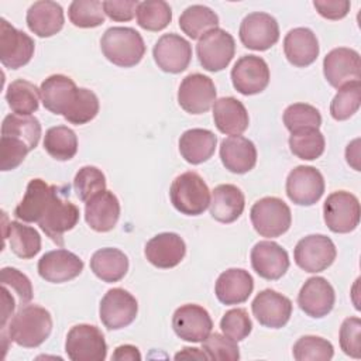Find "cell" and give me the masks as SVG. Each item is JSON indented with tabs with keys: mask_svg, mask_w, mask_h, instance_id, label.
<instances>
[{
	"mask_svg": "<svg viewBox=\"0 0 361 361\" xmlns=\"http://www.w3.org/2000/svg\"><path fill=\"white\" fill-rule=\"evenodd\" d=\"M51 331V313L38 305H25L1 327L3 350H7V340L25 348L38 347L49 337Z\"/></svg>",
	"mask_w": 361,
	"mask_h": 361,
	"instance_id": "1",
	"label": "cell"
},
{
	"mask_svg": "<svg viewBox=\"0 0 361 361\" xmlns=\"http://www.w3.org/2000/svg\"><path fill=\"white\" fill-rule=\"evenodd\" d=\"M103 55L121 68L135 66L145 54V44L138 31L131 27H110L100 39Z\"/></svg>",
	"mask_w": 361,
	"mask_h": 361,
	"instance_id": "2",
	"label": "cell"
},
{
	"mask_svg": "<svg viewBox=\"0 0 361 361\" xmlns=\"http://www.w3.org/2000/svg\"><path fill=\"white\" fill-rule=\"evenodd\" d=\"M173 207L186 216H199L210 204V190L203 178L188 171L176 176L169 190Z\"/></svg>",
	"mask_w": 361,
	"mask_h": 361,
	"instance_id": "3",
	"label": "cell"
},
{
	"mask_svg": "<svg viewBox=\"0 0 361 361\" xmlns=\"http://www.w3.org/2000/svg\"><path fill=\"white\" fill-rule=\"evenodd\" d=\"M250 219L255 231L268 238L285 234L292 223L289 206L279 197L267 196L257 200L250 212Z\"/></svg>",
	"mask_w": 361,
	"mask_h": 361,
	"instance_id": "4",
	"label": "cell"
},
{
	"mask_svg": "<svg viewBox=\"0 0 361 361\" xmlns=\"http://www.w3.org/2000/svg\"><path fill=\"white\" fill-rule=\"evenodd\" d=\"M79 221V209L71 200L61 196L59 188L48 202L38 226L59 247H63V234L72 230Z\"/></svg>",
	"mask_w": 361,
	"mask_h": 361,
	"instance_id": "5",
	"label": "cell"
},
{
	"mask_svg": "<svg viewBox=\"0 0 361 361\" xmlns=\"http://www.w3.org/2000/svg\"><path fill=\"white\" fill-rule=\"evenodd\" d=\"M196 54L200 65L206 71H223L228 66L235 54L234 38L223 28H213L199 38Z\"/></svg>",
	"mask_w": 361,
	"mask_h": 361,
	"instance_id": "6",
	"label": "cell"
},
{
	"mask_svg": "<svg viewBox=\"0 0 361 361\" xmlns=\"http://www.w3.org/2000/svg\"><path fill=\"white\" fill-rule=\"evenodd\" d=\"M360 202L355 195L337 190L327 196L323 204L324 223L330 231L345 234L357 228L360 223Z\"/></svg>",
	"mask_w": 361,
	"mask_h": 361,
	"instance_id": "7",
	"label": "cell"
},
{
	"mask_svg": "<svg viewBox=\"0 0 361 361\" xmlns=\"http://www.w3.org/2000/svg\"><path fill=\"white\" fill-rule=\"evenodd\" d=\"M65 351L72 361H103L107 355V344L96 326L76 324L68 331Z\"/></svg>",
	"mask_w": 361,
	"mask_h": 361,
	"instance_id": "8",
	"label": "cell"
},
{
	"mask_svg": "<svg viewBox=\"0 0 361 361\" xmlns=\"http://www.w3.org/2000/svg\"><path fill=\"white\" fill-rule=\"evenodd\" d=\"M336 245L327 235L310 234L298 241L293 258L305 272L316 274L327 269L336 259Z\"/></svg>",
	"mask_w": 361,
	"mask_h": 361,
	"instance_id": "9",
	"label": "cell"
},
{
	"mask_svg": "<svg viewBox=\"0 0 361 361\" xmlns=\"http://www.w3.org/2000/svg\"><path fill=\"white\" fill-rule=\"evenodd\" d=\"M138 313L137 299L123 288H113L100 300L99 316L109 330H120L130 326Z\"/></svg>",
	"mask_w": 361,
	"mask_h": 361,
	"instance_id": "10",
	"label": "cell"
},
{
	"mask_svg": "<svg viewBox=\"0 0 361 361\" xmlns=\"http://www.w3.org/2000/svg\"><path fill=\"white\" fill-rule=\"evenodd\" d=\"M240 41L252 51H267L279 39V25L276 20L262 11L250 13L240 24Z\"/></svg>",
	"mask_w": 361,
	"mask_h": 361,
	"instance_id": "11",
	"label": "cell"
},
{
	"mask_svg": "<svg viewBox=\"0 0 361 361\" xmlns=\"http://www.w3.org/2000/svg\"><path fill=\"white\" fill-rule=\"evenodd\" d=\"M324 193V179L314 166L299 165L286 178V195L299 206H312Z\"/></svg>",
	"mask_w": 361,
	"mask_h": 361,
	"instance_id": "12",
	"label": "cell"
},
{
	"mask_svg": "<svg viewBox=\"0 0 361 361\" xmlns=\"http://www.w3.org/2000/svg\"><path fill=\"white\" fill-rule=\"evenodd\" d=\"M34 39L7 20H0V61L6 68L18 69L27 65L34 55Z\"/></svg>",
	"mask_w": 361,
	"mask_h": 361,
	"instance_id": "13",
	"label": "cell"
},
{
	"mask_svg": "<svg viewBox=\"0 0 361 361\" xmlns=\"http://www.w3.org/2000/svg\"><path fill=\"white\" fill-rule=\"evenodd\" d=\"M216 94V86L209 76L190 73L180 82L178 103L186 113L203 114L214 104Z\"/></svg>",
	"mask_w": 361,
	"mask_h": 361,
	"instance_id": "14",
	"label": "cell"
},
{
	"mask_svg": "<svg viewBox=\"0 0 361 361\" xmlns=\"http://www.w3.org/2000/svg\"><path fill=\"white\" fill-rule=\"evenodd\" d=\"M326 80L336 89L358 82L361 78V58L355 49L340 47L331 49L323 59Z\"/></svg>",
	"mask_w": 361,
	"mask_h": 361,
	"instance_id": "15",
	"label": "cell"
},
{
	"mask_svg": "<svg viewBox=\"0 0 361 361\" xmlns=\"http://www.w3.org/2000/svg\"><path fill=\"white\" fill-rule=\"evenodd\" d=\"M231 82L241 94L261 93L269 83L268 63L261 56L244 55L237 59L231 69Z\"/></svg>",
	"mask_w": 361,
	"mask_h": 361,
	"instance_id": "16",
	"label": "cell"
},
{
	"mask_svg": "<svg viewBox=\"0 0 361 361\" xmlns=\"http://www.w3.org/2000/svg\"><path fill=\"white\" fill-rule=\"evenodd\" d=\"M172 329L175 334L190 343H202L213 329L209 312L193 303L178 307L172 316Z\"/></svg>",
	"mask_w": 361,
	"mask_h": 361,
	"instance_id": "17",
	"label": "cell"
},
{
	"mask_svg": "<svg viewBox=\"0 0 361 361\" xmlns=\"http://www.w3.org/2000/svg\"><path fill=\"white\" fill-rule=\"evenodd\" d=\"M152 55L158 68L168 73L183 72L192 59V45L183 37L169 32L158 38Z\"/></svg>",
	"mask_w": 361,
	"mask_h": 361,
	"instance_id": "18",
	"label": "cell"
},
{
	"mask_svg": "<svg viewBox=\"0 0 361 361\" xmlns=\"http://www.w3.org/2000/svg\"><path fill=\"white\" fill-rule=\"evenodd\" d=\"M251 309L259 324L269 329H281L290 319L292 302L274 289H264L254 298Z\"/></svg>",
	"mask_w": 361,
	"mask_h": 361,
	"instance_id": "19",
	"label": "cell"
},
{
	"mask_svg": "<svg viewBox=\"0 0 361 361\" xmlns=\"http://www.w3.org/2000/svg\"><path fill=\"white\" fill-rule=\"evenodd\" d=\"M334 302V289L323 276L309 278L298 295V305L300 310L313 319H322L327 316L331 312Z\"/></svg>",
	"mask_w": 361,
	"mask_h": 361,
	"instance_id": "20",
	"label": "cell"
},
{
	"mask_svg": "<svg viewBox=\"0 0 361 361\" xmlns=\"http://www.w3.org/2000/svg\"><path fill=\"white\" fill-rule=\"evenodd\" d=\"M83 271V261L68 250L45 252L38 261V274L51 283H63L75 279Z\"/></svg>",
	"mask_w": 361,
	"mask_h": 361,
	"instance_id": "21",
	"label": "cell"
},
{
	"mask_svg": "<svg viewBox=\"0 0 361 361\" xmlns=\"http://www.w3.org/2000/svg\"><path fill=\"white\" fill-rule=\"evenodd\" d=\"M252 269L267 281H276L285 275L289 268V255L278 243L264 240L251 250Z\"/></svg>",
	"mask_w": 361,
	"mask_h": 361,
	"instance_id": "22",
	"label": "cell"
},
{
	"mask_svg": "<svg viewBox=\"0 0 361 361\" xmlns=\"http://www.w3.org/2000/svg\"><path fill=\"white\" fill-rule=\"evenodd\" d=\"M144 254L154 267L169 269L179 265L185 258L186 244L176 233H161L145 244Z\"/></svg>",
	"mask_w": 361,
	"mask_h": 361,
	"instance_id": "23",
	"label": "cell"
},
{
	"mask_svg": "<svg viewBox=\"0 0 361 361\" xmlns=\"http://www.w3.org/2000/svg\"><path fill=\"white\" fill-rule=\"evenodd\" d=\"M39 90L44 107L54 114L65 116L73 104L79 87L69 76L56 73L48 76L41 83Z\"/></svg>",
	"mask_w": 361,
	"mask_h": 361,
	"instance_id": "24",
	"label": "cell"
},
{
	"mask_svg": "<svg viewBox=\"0 0 361 361\" xmlns=\"http://www.w3.org/2000/svg\"><path fill=\"white\" fill-rule=\"evenodd\" d=\"M120 217V202L110 190H103L85 204V220L97 233L113 230Z\"/></svg>",
	"mask_w": 361,
	"mask_h": 361,
	"instance_id": "25",
	"label": "cell"
},
{
	"mask_svg": "<svg viewBox=\"0 0 361 361\" xmlns=\"http://www.w3.org/2000/svg\"><path fill=\"white\" fill-rule=\"evenodd\" d=\"M220 159L230 172L247 173L257 164V148L251 140L241 135H231L220 144Z\"/></svg>",
	"mask_w": 361,
	"mask_h": 361,
	"instance_id": "26",
	"label": "cell"
},
{
	"mask_svg": "<svg viewBox=\"0 0 361 361\" xmlns=\"http://www.w3.org/2000/svg\"><path fill=\"white\" fill-rule=\"evenodd\" d=\"M252 289L254 279L248 271L241 268H230L219 275L214 293L223 305H238L250 298Z\"/></svg>",
	"mask_w": 361,
	"mask_h": 361,
	"instance_id": "27",
	"label": "cell"
},
{
	"mask_svg": "<svg viewBox=\"0 0 361 361\" xmlns=\"http://www.w3.org/2000/svg\"><path fill=\"white\" fill-rule=\"evenodd\" d=\"M27 25L31 32L41 38L58 34L65 23L63 8L61 4L49 0L35 1L30 6L25 16Z\"/></svg>",
	"mask_w": 361,
	"mask_h": 361,
	"instance_id": "28",
	"label": "cell"
},
{
	"mask_svg": "<svg viewBox=\"0 0 361 361\" xmlns=\"http://www.w3.org/2000/svg\"><path fill=\"white\" fill-rule=\"evenodd\" d=\"M283 52L293 66L305 68L312 65L319 55L316 34L306 27L290 30L283 38Z\"/></svg>",
	"mask_w": 361,
	"mask_h": 361,
	"instance_id": "29",
	"label": "cell"
},
{
	"mask_svg": "<svg viewBox=\"0 0 361 361\" xmlns=\"http://www.w3.org/2000/svg\"><path fill=\"white\" fill-rule=\"evenodd\" d=\"M56 189L58 186L48 185L39 178L31 179L23 200L14 209V216L25 223H38Z\"/></svg>",
	"mask_w": 361,
	"mask_h": 361,
	"instance_id": "30",
	"label": "cell"
},
{
	"mask_svg": "<svg viewBox=\"0 0 361 361\" xmlns=\"http://www.w3.org/2000/svg\"><path fill=\"white\" fill-rule=\"evenodd\" d=\"M213 120L217 130L227 135H240L248 128L245 106L233 96L221 97L213 104Z\"/></svg>",
	"mask_w": 361,
	"mask_h": 361,
	"instance_id": "31",
	"label": "cell"
},
{
	"mask_svg": "<svg viewBox=\"0 0 361 361\" xmlns=\"http://www.w3.org/2000/svg\"><path fill=\"white\" fill-rule=\"evenodd\" d=\"M210 214L220 223H233L244 212L245 199L240 188L231 183L219 185L213 189L210 197Z\"/></svg>",
	"mask_w": 361,
	"mask_h": 361,
	"instance_id": "32",
	"label": "cell"
},
{
	"mask_svg": "<svg viewBox=\"0 0 361 361\" xmlns=\"http://www.w3.org/2000/svg\"><path fill=\"white\" fill-rule=\"evenodd\" d=\"M216 145L217 137L206 128L186 130L179 138V152L182 158L192 165H199L210 159Z\"/></svg>",
	"mask_w": 361,
	"mask_h": 361,
	"instance_id": "33",
	"label": "cell"
},
{
	"mask_svg": "<svg viewBox=\"0 0 361 361\" xmlns=\"http://www.w3.org/2000/svg\"><path fill=\"white\" fill-rule=\"evenodd\" d=\"M4 240L8 243L10 250L23 259H30L35 257L41 250V235L30 226L18 221H6L3 226Z\"/></svg>",
	"mask_w": 361,
	"mask_h": 361,
	"instance_id": "34",
	"label": "cell"
},
{
	"mask_svg": "<svg viewBox=\"0 0 361 361\" xmlns=\"http://www.w3.org/2000/svg\"><path fill=\"white\" fill-rule=\"evenodd\" d=\"M90 269L103 282H118L128 271V258L118 248H100L90 258Z\"/></svg>",
	"mask_w": 361,
	"mask_h": 361,
	"instance_id": "35",
	"label": "cell"
},
{
	"mask_svg": "<svg viewBox=\"0 0 361 361\" xmlns=\"http://www.w3.org/2000/svg\"><path fill=\"white\" fill-rule=\"evenodd\" d=\"M41 90L25 79L11 82L6 92V100L14 114L31 116L38 110Z\"/></svg>",
	"mask_w": 361,
	"mask_h": 361,
	"instance_id": "36",
	"label": "cell"
},
{
	"mask_svg": "<svg viewBox=\"0 0 361 361\" xmlns=\"http://www.w3.org/2000/svg\"><path fill=\"white\" fill-rule=\"evenodd\" d=\"M219 16L203 4L189 6L179 17L180 30L192 39H199L207 31L217 28Z\"/></svg>",
	"mask_w": 361,
	"mask_h": 361,
	"instance_id": "37",
	"label": "cell"
},
{
	"mask_svg": "<svg viewBox=\"0 0 361 361\" xmlns=\"http://www.w3.org/2000/svg\"><path fill=\"white\" fill-rule=\"evenodd\" d=\"M44 148L54 159L69 161L78 152V137L66 126L51 127L45 133Z\"/></svg>",
	"mask_w": 361,
	"mask_h": 361,
	"instance_id": "38",
	"label": "cell"
},
{
	"mask_svg": "<svg viewBox=\"0 0 361 361\" xmlns=\"http://www.w3.org/2000/svg\"><path fill=\"white\" fill-rule=\"evenodd\" d=\"M1 135L16 137L24 141L32 151L41 138V124L34 116L8 114L4 117L1 124Z\"/></svg>",
	"mask_w": 361,
	"mask_h": 361,
	"instance_id": "39",
	"label": "cell"
},
{
	"mask_svg": "<svg viewBox=\"0 0 361 361\" xmlns=\"http://www.w3.org/2000/svg\"><path fill=\"white\" fill-rule=\"evenodd\" d=\"M326 141L319 128H303L290 133L289 148L293 155L305 161H313L324 152Z\"/></svg>",
	"mask_w": 361,
	"mask_h": 361,
	"instance_id": "40",
	"label": "cell"
},
{
	"mask_svg": "<svg viewBox=\"0 0 361 361\" xmlns=\"http://www.w3.org/2000/svg\"><path fill=\"white\" fill-rule=\"evenodd\" d=\"M137 24L147 31H161L172 20V10L164 0H145L138 4Z\"/></svg>",
	"mask_w": 361,
	"mask_h": 361,
	"instance_id": "41",
	"label": "cell"
},
{
	"mask_svg": "<svg viewBox=\"0 0 361 361\" xmlns=\"http://www.w3.org/2000/svg\"><path fill=\"white\" fill-rule=\"evenodd\" d=\"M361 103V85L358 82L348 83L338 89L337 94L330 103V114L337 121L348 120L354 116Z\"/></svg>",
	"mask_w": 361,
	"mask_h": 361,
	"instance_id": "42",
	"label": "cell"
},
{
	"mask_svg": "<svg viewBox=\"0 0 361 361\" xmlns=\"http://www.w3.org/2000/svg\"><path fill=\"white\" fill-rule=\"evenodd\" d=\"M71 23L79 28H94L104 23L103 1L75 0L68 8Z\"/></svg>",
	"mask_w": 361,
	"mask_h": 361,
	"instance_id": "43",
	"label": "cell"
},
{
	"mask_svg": "<svg viewBox=\"0 0 361 361\" xmlns=\"http://www.w3.org/2000/svg\"><path fill=\"white\" fill-rule=\"evenodd\" d=\"M292 353L298 361H329L334 355V347L323 337L303 336L293 344Z\"/></svg>",
	"mask_w": 361,
	"mask_h": 361,
	"instance_id": "44",
	"label": "cell"
},
{
	"mask_svg": "<svg viewBox=\"0 0 361 361\" xmlns=\"http://www.w3.org/2000/svg\"><path fill=\"white\" fill-rule=\"evenodd\" d=\"M283 124L290 133L303 128H319L322 124V116L312 104L293 103L283 111Z\"/></svg>",
	"mask_w": 361,
	"mask_h": 361,
	"instance_id": "45",
	"label": "cell"
},
{
	"mask_svg": "<svg viewBox=\"0 0 361 361\" xmlns=\"http://www.w3.org/2000/svg\"><path fill=\"white\" fill-rule=\"evenodd\" d=\"M73 188L78 197L86 203L97 193L106 190V176L96 166H83L75 175Z\"/></svg>",
	"mask_w": 361,
	"mask_h": 361,
	"instance_id": "46",
	"label": "cell"
},
{
	"mask_svg": "<svg viewBox=\"0 0 361 361\" xmlns=\"http://www.w3.org/2000/svg\"><path fill=\"white\" fill-rule=\"evenodd\" d=\"M99 107L97 96L86 87H79L78 96L63 118L76 126L86 124L97 116Z\"/></svg>",
	"mask_w": 361,
	"mask_h": 361,
	"instance_id": "47",
	"label": "cell"
},
{
	"mask_svg": "<svg viewBox=\"0 0 361 361\" xmlns=\"http://www.w3.org/2000/svg\"><path fill=\"white\" fill-rule=\"evenodd\" d=\"M1 286L6 288L16 299L20 307L28 305L32 299V285L27 275L16 268L6 267L0 272Z\"/></svg>",
	"mask_w": 361,
	"mask_h": 361,
	"instance_id": "48",
	"label": "cell"
},
{
	"mask_svg": "<svg viewBox=\"0 0 361 361\" xmlns=\"http://www.w3.org/2000/svg\"><path fill=\"white\" fill-rule=\"evenodd\" d=\"M220 329L223 334L228 338L234 341H241L251 333L252 322L245 309H230L221 317Z\"/></svg>",
	"mask_w": 361,
	"mask_h": 361,
	"instance_id": "49",
	"label": "cell"
},
{
	"mask_svg": "<svg viewBox=\"0 0 361 361\" xmlns=\"http://www.w3.org/2000/svg\"><path fill=\"white\" fill-rule=\"evenodd\" d=\"M203 351L206 353L209 360L219 361H235L240 358V350L237 341L228 338L227 336L213 333L209 334L203 341Z\"/></svg>",
	"mask_w": 361,
	"mask_h": 361,
	"instance_id": "50",
	"label": "cell"
},
{
	"mask_svg": "<svg viewBox=\"0 0 361 361\" xmlns=\"http://www.w3.org/2000/svg\"><path fill=\"white\" fill-rule=\"evenodd\" d=\"M30 147L16 138V137H7L1 135L0 138V169L1 171H11L16 169L27 157L30 152Z\"/></svg>",
	"mask_w": 361,
	"mask_h": 361,
	"instance_id": "51",
	"label": "cell"
},
{
	"mask_svg": "<svg viewBox=\"0 0 361 361\" xmlns=\"http://www.w3.org/2000/svg\"><path fill=\"white\" fill-rule=\"evenodd\" d=\"M340 347L344 354L353 358H361V320L360 317H347L340 327Z\"/></svg>",
	"mask_w": 361,
	"mask_h": 361,
	"instance_id": "52",
	"label": "cell"
},
{
	"mask_svg": "<svg viewBox=\"0 0 361 361\" xmlns=\"http://www.w3.org/2000/svg\"><path fill=\"white\" fill-rule=\"evenodd\" d=\"M137 0H107L103 1L104 14L113 21H130L138 8Z\"/></svg>",
	"mask_w": 361,
	"mask_h": 361,
	"instance_id": "53",
	"label": "cell"
},
{
	"mask_svg": "<svg viewBox=\"0 0 361 361\" xmlns=\"http://www.w3.org/2000/svg\"><path fill=\"white\" fill-rule=\"evenodd\" d=\"M314 8L317 13L327 20H341L350 11L348 0H314Z\"/></svg>",
	"mask_w": 361,
	"mask_h": 361,
	"instance_id": "54",
	"label": "cell"
},
{
	"mask_svg": "<svg viewBox=\"0 0 361 361\" xmlns=\"http://www.w3.org/2000/svg\"><path fill=\"white\" fill-rule=\"evenodd\" d=\"M111 360H114V361H127V360L128 361H140L141 354L135 345L124 344V345H118L114 350Z\"/></svg>",
	"mask_w": 361,
	"mask_h": 361,
	"instance_id": "55",
	"label": "cell"
},
{
	"mask_svg": "<svg viewBox=\"0 0 361 361\" xmlns=\"http://www.w3.org/2000/svg\"><path fill=\"white\" fill-rule=\"evenodd\" d=\"M180 358H196V360H209L206 353L203 350H199L196 347H185L182 348V351H179L175 355V360H180Z\"/></svg>",
	"mask_w": 361,
	"mask_h": 361,
	"instance_id": "56",
	"label": "cell"
},
{
	"mask_svg": "<svg viewBox=\"0 0 361 361\" xmlns=\"http://www.w3.org/2000/svg\"><path fill=\"white\" fill-rule=\"evenodd\" d=\"M358 142H360V140L357 138L355 140V144H354V152H351L348 148L345 149V158H347V162L355 169V171H360V166H358V164H357V161H358V157H360V154H358Z\"/></svg>",
	"mask_w": 361,
	"mask_h": 361,
	"instance_id": "57",
	"label": "cell"
}]
</instances>
